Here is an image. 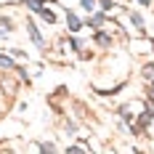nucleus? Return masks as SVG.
<instances>
[{"label":"nucleus","instance_id":"obj_1","mask_svg":"<svg viewBox=\"0 0 154 154\" xmlns=\"http://www.w3.org/2000/svg\"><path fill=\"white\" fill-rule=\"evenodd\" d=\"M27 29H29L32 40H35L37 45H43V37H40V32H37V27H35V21H29V24H27Z\"/></svg>","mask_w":154,"mask_h":154},{"label":"nucleus","instance_id":"obj_2","mask_svg":"<svg viewBox=\"0 0 154 154\" xmlns=\"http://www.w3.org/2000/svg\"><path fill=\"white\" fill-rule=\"evenodd\" d=\"M152 114H154V112H143V114H141V120H138V125H136L133 130H141V128H146V125H149V120H152Z\"/></svg>","mask_w":154,"mask_h":154},{"label":"nucleus","instance_id":"obj_3","mask_svg":"<svg viewBox=\"0 0 154 154\" xmlns=\"http://www.w3.org/2000/svg\"><path fill=\"white\" fill-rule=\"evenodd\" d=\"M66 24H69V29H72V32L80 29V19H77L75 14H66Z\"/></svg>","mask_w":154,"mask_h":154},{"label":"nucleus","instance_id":"obj_4","mask_svg":"<svg viewBox=\"0 0 154 154\" xmlns=\"http://www.w3.org/2000/svg\"><path fill=\"white\" fill-rule=\"evenodd\" d=\"M37 14L43 16V19H45L48 24H53V21H56V16H53V11H48V8H40V11H37Z\"/></svg>","mask_w":154,"mask_h":154},{"label":"nucleus","instance_id":"obj_5","mask_svg":"<svg viewBox=\"0 0 154 154\" xmlns=\"http://www.w3.org/2000/svg\"><path fill=\"white\" fill-rule=\"evenodd\" d=\"M80 3H82L85 11H96V5H98V0H80Z\"/></svg>","mask_w":154,"mask_h":154},{"label":"nucleus","instance_id":"obj_6","mask_svg":"<svg viewBox=\"0 0 154 154\" xmlns=\"http://www.w3.org/2000/svg\"><path fill=\"white\" fill-rule=\"evenodd\" d=\"M24 3L29 5L32 11H40V8H43V3H40V0H24Z\"/></svg>","mask_w":154,"mask_h":154},{"label":"nucleus","instance_id":"obj_7","mask_svg":"<svg viewBox=\"0 0 154 154\" xmlns=\"http://www.w3.org/2000/svg\"><path fill=\"white\" fill-rule=\"evenodd\" d=\"M0 66H5V69H14V61H11L8 56H0Z\"/></svg>","mask_w":154,"mask_h":154},{"label":"nucleus","instance_id":"obj_8","mask_svg":"<svg viewBox=\"0 0 154 154\" xmlns=\"http://www.w3.org/2000/svg\"><path fill=\"white\" fill-rule=\"evenodd\" d=\"M101 21H104V14H96L91 19V27H101Z\"/></svg>","mask_w":154,"mask_h":154},{"label":"nucleus","instance_id":"obj_9","mask_svg":"<svg viewBox=\"0 0 154 154\" xmlns=\"http://www.w3.org/2000/svg\"><path fill=\"white\" fill-rule=\"evenodd\" d=\"M143 75L149 77V80H154V64H149V66H146V69H143Z\"/></svg>","mask_w":154,"mask_h":154},{"label":"nucleus","instance_id":"obj_10","mask_svg":"<svg viewBox=\"0 0 154 154\" xmlns=\"http://www.w3.org/2000/svg\"><path fill=\"white\" fill-rule=\"evenodd\" d=\"M96 40H98V43H101V45H109V43H112V40H109V35H98V37H96Z\"/></svg>","mask_w":154,"mask_h":154},{"label":"nucleus","instance_id":"obj_11","mask_svg":"<svg viewBox=\"0 0 154 154\" xmlns=\"http://www.w3.org/2000/svg\"><path fill=\"white\" fill-rule=\"evenodd\" d=\"M133 24H136V27H143V19H141L138 14H133Z\"/></svg>","mask_w":154,"mask_h":154},{"label":"nucleus","instance_id":"obj_12","mask_svg":"<svg viewBox=\"0 0 154 154\" xmlns=\"http://www.w3.org/2000/svg\"><path fill=\"white\" fill-rule=\"evenodd\" d=\"M98 3H101V8H104V11H106V8H114V5H112V0H98Z\"/></svg>","mask_w":154,"mask_h":154},{"label":"nucleus","instance_id":"obj_13","mask_svg":"<svg viewBox=\"0 0 154 154\" xmlns=\"http://www.w3.org/2000/svg\"><path fill=\"white\" fill-rule=\"evenodd\" d=\"M149 98H154V85H152V88H149Z\"/></svg>","mask_w":154,"mask_h":154},{"label":"nucleus","instance_id":"obj_14","mask_svg":"<svg viewBox=\"0 0 154 154\" xmlns=\"http://www.w3.org/2000/svg\"><path fill=\"white\" fill-rule=\"evenodd\" d=\"M138 3H152V0H138Z\"/></svg>","mask_w":154,"mask_h":154}]
</instances>
